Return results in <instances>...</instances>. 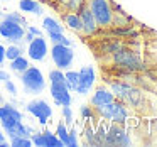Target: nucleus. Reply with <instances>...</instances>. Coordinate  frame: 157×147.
<instances>
[{"label": "nucleus", "instance_id": "1", "mask_svg": "<svg viewBox=\"0 0 157 147\" xmlns=\"http://www.w3.org/2000/svg\"><path fill=\"white\" fill-rule=\"evenodd\" d=\"M86 7L93 14L98 29H110L113 27V19H115V5L112 0H86Z\"/></svg>", "mask_w": 157, "mask_h": 147}, {"label": "nucleus", "instance_id": "2", "mask_svg": "<svg viewBox=\"0 0 157 147\" xmlns=\"http://www.w3.org/2000/svg\"><path fill=\"white\" fill-rule=\"evenodd\" d=\"M95 112L101 120H106V122H110V123H127L132 110H130V106H127L123 102H120V100L115 98L113 102L95 108Z\"/></svg>", "mask_w": 157, "mask_h": 147}, {"label": "nucleus", "instance_id": "3", "mask_svg": "<svg viewBox=\"0 0 157 147\" xmlns=\"http://www.w3.org/2000/svg\"><path fill=\"white\" fill-rule=\"evenodd\" d=\"M110 58H112L113 66H118V68L123 69V71L139 73V71H142V69L145 68V66H144L142 56H140L137 51H133V49H128V48L118 49V51L113 52Z\"/></svg>", "mask_w": 157, "mask_h": 147}, {"label": "nucleus", "instance_id": "4", "mask_svg": "<svg viewBox=\"0 0 157 147\" xmlns=\"http://www.w3.org/2000/svg\"><path fill=\"white\" fill-rule=\"evenodd\" d=\"M21 81L25 93L29 95H39L46 90V78L41 69L36 66H29L24 73H21Z\"/></svg>", "mask_w": 157, "mask_h": 147}, {"label": "nucleus", "instance_id": "5", "mask_svg": "<svg viewBox=\"0 0 157 147\" xmlns=\"http://www.w3.org/2000/svg\"><path fill=\"white\" fill-rule=\"evenodd\" d=\"M51 58L52 63L58 69H69L73 66V61H75V52H73L71 46H63V44H52L51 49Z\"/></svg>", "mask_w": 157, "mask_h": 147}, {"label": "nucleus", "instance_id": "6", "mask_svg": "<svg viewBox=\"0 0 157 147\" xmlns=\"http://www.w3.org/2000/svg\"><path fill=\"white\" fill-rule=\"evenodd\" d=\"M0 36H2L5 41L12 42V44H21V42L24 41L25 29H24V25L17 24V22L4 19V21L0 22Z\"/></svg>", "mask_w": 157, "mask_h": 147}, {"label": "nucleus", "instance_id": "7", "mask_svg": "<svg viewBox=\"0 0 157 147\" xmlns=\"http://www.w3.org/2000/svg\"><path fill=\"white\" fill-rule=\"evenodd\" d=\"M132 140H130L128 132L125 130V123H112L110 129L105 133V145H130Z\"/></svg>", "mask_w": 157, "mask_h": 147}, {"label": "nucleus", "instance_id": "8", "mask_svg": "<svg viewBox=\"0 0 157 147\" xmlns=\"http://www.w3.org/2000/svg\"><path fill=\"white\" fill-rule=\"evenodd\" d=\"M25 110H27L31 115H34L36 118L39 120L41 125H46L48 120L52 117V108L49 106V103L46 102V100H41V98H36V100H32V102H29L27 106H25Z\"/></svg>", "mask_w": 157, "mask_h": 147}, {"label": "nucleus", "instance_id": "9", "mask_svg": "<svg viewBox=\"0 0 157 147\" xmlns=\"http://www.w3.org/2000/svg\"><path fill=\"white\" fill-rule=\"evenodd\" d=\"M22 122V113L19 112L15 106L9 105V103H5V105H0V123H2V129H4V132L7 129H10V127L17 125V123Z\"/></svg>", "mask_w": 157, "mask_h": 147}, {"label": "nucleus", "instance_id": "10", "mask_svg": "<svg viewBox=\"0 0 157 147\" xmlns=\"http://www.w3.org/2000/svg\"><path fill=\"white\" fill-rule=\"evenodd\" d=\"M78 73H79V83L76 86V93H79V95H88L91 91V88L95 86V81H96L95 69L91 66H83Z\"/></svg>", "mask_w": 157, "mask_h": 147}, {"label": "nucleus", "instance_id": "11", "mask_svg": "<svg viewBox=\"0 0 157 147\" xmlns=\"http://www.w3.org/2000/svg\"><path fill=\"white\" fill-rule=\"evenodd\" d=\"M27 56L32 61H44L48 56V42L42 36L34 37L31 42H27Z\"/></svg>", "mask_w": 157, "mask_h": 147}, {"label": "nucleus", "instance_id": "12", "mask_svg": "<svg viewBox=\"0 0 157 147\" xmlns=\"http://www.w3.org/2000/svg\"><path fill=\"white\" fill-rule=\"evenodd\" d=\"M78 15L81 19V25H83V37H91V36H95L100 31L98 24H96L93 14L90 12V9L86 7V4L78 10Z\"/></svg>", "mask_w": 157, "mask_h": 147}, {"label": "nucleus", "instance_id": "13", "mask_svg": "<svg viewBox=\"0 0 157 147\" xmlns=\"http://www.w3.org/2000/svg\"><path fill=\"white\" fill-rule=\"evenodd\" d=\"M49 93H51L52 100L58 106H66L71 105L73 98H71V91L68 90V86L63 83H51L49 86Z\"/></svg>", "mask_w": 157, "mask_h": 147}, {"label": "nucleus", "instance_id": "14", "mask_svg": "<svg viewBox=\"0 0 157 147\" xmlns=\"http://www.w3.org/2000/svg\"><path fill=\"white\" fill-rule=\"evenodd\" d=\"M113 100H115V95L112 93V90L105 88V86H100V88L95 90V93H93L91 98H90V105H91L93 108H98V106L106 105V103L113 102Z\"/></svg>", "mask_w": 157, "mask_h": 147}, {"label": "nucleus", "instance_id": "15", "mask_svg": "<svg viewBox=\"0 0 157 147\" xmlns=\"http://www.w3.org/2000/svg\"><path fill=\"white\" fill-rule=\"evenodd\" d=\"M51 2L59 10V14H64V12H78L86 0H51Z\"/></svg>", "mask_w": 157, "mask_h": 147}, {"label": "nucleus", "instance_id": "16", "mask_svg": "<svg viewBox=\"0 0 157 147\" xmlns=\"http://www.w3.org/2000/svg\"><path fill=\"white\" fill-rule=\"evenodd\" d=\"M61 17H63L64 25L69 31L83 36V25H81V19H79L78 12H64V14H61Z\"/></svg>", "mask_w": 157, "mask_h": 147}, {"label": "nucleus", "instance_id": "17", "mask_svg": "<svg viewBox=\"0 0 157 147\" xmlns=\"http://www.w3.org/2000/svg\"><path fill=\"white\" fill-rule=\"evenodd\" d=\"M19 9H21V12H25V14H34V15L42 14V7L37 0H21Z\"/></svg>", "mask_w": 157, "mask_h": 147}, {"label": "nucleus", "instance_id": "18", "mask_svg": "<svg viewBox=\"0 0 157 147\" xmlns=\"http://www.w3.org/2000/svg\"><path fill=\"white\" fill-rule=\"evenodd\" d=\"M32 132H34V130H32L31 127L24 125L22 122L5 130V133H7V135L10 137V139H12V137H31V135H32Z\"/></svg>", "mask_w": 157, "mask_h": 147}, {"label": "nucleus", "instance_id": "19", "mask_svg": "<svg viewBox=\"0 0 157 147\" xmlns=\"http://www.w3.org/2000/svg\"><path fill=\"white\" fill-rule=\"evenodd\" d=\"M42 27L46 32H64V25L54 17H44L42 19Z\"/></svg>", "mask_w": 157, "mask_h": 147}, {"label": "nucleus", "instance_id": "20", "mask_svg": "<svg viewBox=\"0 0 157 147\" xmlns=\"http://www.w3.org/2000/svg\"><path fill=\"white\" fill-rule=\"evenodd\" d=\"M64 79H66V86H68L69 91H76V86L79 83V73L73 71L71 68L64 71Z\"/></svg>", "mask_w": 157, "mask_h": 147}, {"label": "nucleus", "instance_id": "21", "mask_svg": "<svg viewBox=\"0 0 157 147\" xmlns=\"http://www.w3.org/2000/svg\"><path fill=\"white\" fill-rule=\"evenodd\" d=\"M29 66H31V64H29V59L24 58V56H19V58H15V59H12V61H10V71L21 75V73H24Z\"/></svg>", "mask_w": 157, "mask_h": 147}, {"label": "nucleus", "instance_id": "22", "mask_svg": "<svg viewBox=\"0 0 157 147\" xmlns=\"http://www.w3.org/2000/svg\"><path fill=\"white\" fill-rule=\"evenodd\" d=\"M42 133V140H44V147H63V142L58 139V135L49 130H44Z\"/></svg>", "mask_w": 157, "mask_h": 147}, {"label": "nucleus", "instance_id": "23", "mask_svg": "<svg viewBox=\"0 0 157 147\" xmlns=\"http://www.w3.org/2000/svg\"><path fill=\"white\" fill-rule=\"evenodd\" d=\"M122 48H125V44L115 39V41H110V42H106V44H103L101 46V52L106 54V56H112L113 52H117L118 49H122Z\"/></svg>", "mask_w": 157, "mask_h": 147}, {"label": "nucleus", "instance_id": "24", "mask_svg": "<svg viewBox=\"0 0 157 147\" xmlns=\"http://www.w3.org/2000/svg\"><path fill=\"white\" fill-rule=\"evenodd\" d=\"M22 52H24V49H22L21 44H10L9 48H5V59L12 61V59L22 56Z\"/></svg>", "mask_w": 157, "mask_h": 147}, {"label": "nucleus", "instance_id": "25", "mask_svg": "<svg viewBox=\"0 0 157 147\" xmlns=\"http://www.w3.org/2000/svg\"><path fill=\"white\" fill-rule=\"evenodd\" d=\"M56 135H58V139L63 142V145L68 147V139H69V130L68 127H66L64 122H59L58 127H56Z\"/></svg>", "mask_w": 157, "mask_h": 147}, {"label": "nucleus", "instance_id": "26", "mask_svg": "<svg viewBox=\"0 0 157 147\" xmlns=\"http://www.w3.org/2000/svg\"><path fill=\"white\" fill-rule=\"evenodd\" d=\"M49 36V41L52 42V44H63V46H71V41H69L68 37H66L63 32H48Z\"/></svg>", "mask_w": 157, "mask_h": 147}, {"label": "nucleus", "instance_id": "27", "mask_svg": "<svg viewBox=\"0 0 157 147\" xmlns=\"http://www.w3.org/2000/svg\"><path fill=\"white\" fill-rule=\"evenodd\" d=\"M49 83H63V85H66L63 69H58V68L51 69V71H49Z\"/></svg>", "mask_w": 157, "mask_h": 147}, {"label": "nucleus", "instance_id": "28", "mask_svg": "<svg viewBox=\"0 0 157 147\" xmlns=\"http://www.w3.org/2000/svg\"><path fill=\"white\" fill-rule=\"evenodd\" d=\"M10 145L12 147H31L32 140H31V137H12Z\"/></svg>", "mask_w": 157, "mask_h": 147}, {"label": "nucleus", "instance_id": "29", "mask_svg": "<svg viewBox=\"0 0 157 147\" xmlns=\"http://www.w3.org/2000/svg\"><path fill=\"white\" fill-rule=\"evenodd\" d=\"M83 137H85V144H90V145H98V144H96L95 129H91L90 125L85 129V133H83Z\"/></svg>", "mask_w": 157, "mask_h": 147}, {"label": "nucleus", "instance_id": "30", "mask_svg": "<svg viewBox=\"0 0 157 147\" xmlns=\"http://www.w3.org/2000/svg\"><path fill=\"white\" fill-rule=\"evenodd\" d=\"M61 110H63V120H64V123H66V125H73V122H75V117H73L71 106H69V105L61 106Z\"/></svg>", "mask_w": 157, "mask_h": 147}, {"label": "nucleus", "instance_id": "31", "mask_svg": "<svg viewBox=\"0 0 157 147\" xmlns=\"http://www.w3.org/2000/svg\"><path fill=\"white\" fill-rule=\"evenodd\" d=\"M79 113H81V117L83 118H86V120H90V118H95V108H93L91 105H83L81 108H79Z\"/></svg>", "mask_w": 157, "mask_h": 147}, {"label": "nucleus", "instance_id": "32", "mask_svg": "<svg viewBox=\"0 0 157 147\" xmlns=\"http://www.w3.org/2000/svg\"><path fill=\"white\" fill-rule=\"evenodd\" d=\"M4 19H9V21H14V22H17V24H21V25H25L27 22H25V19L22 17L19 12H10V14H7Z\"/></svg>", "mask_w": 157, "mask_h": 147}, {"label": "nucleus", "instance_id": "33", "mask_svg": "<svg viewBox=\"0 0 157 147\" xmlns=\"http://www.w3.org/2000/svg\"><path fill=\"white\" fill-rule=\"evenodd\" d=\"M79 140H78V133H76V129L69 130V139H68V147H78Z\"/></svg>", "mask_w": 157, "mask_h": 147}, {"label": "nucleus", "instance_id": "34", "mask_svg": "<svg viewBox=\"0 0 157 147\" xmlns=\"http://www.w3.org/2000/svg\"><path fill=\"white\" fill-rule=\"evenodd\" d=\"M4 85H5V90H7L10 95H17V88H15V85H14V81H12L10 78L7 79V81H4Z\"/></svg>", "mask_w": 157, "mask_h": 147}, {"label": "nucleus", "instance_id": "35", "mask_svg": "<svg viewBox=\"0 0 157 147\" xmlns=\"http://www.w3.org/2000/svg\"><path fill=\"white\" fill-rule=\"evenodd\" d=\"M25 31H27L29 34H32L34 37H37V36H42V31H41V29H37V27H34V25H29Z\"/></svg>", "mask_w": 157, "mask_h": 147}, {"label": "nucleus", "instance_id": "36", "mask_svg": "<svg viewBox=\"0 0 157 147\" xmlns=\"http://www.w3.org/2000/svg\"><path fill=\"white\" fill-rule=\"evenodd\" d=\"M9 78H10V76H9V73L5 71V69L0 68V81H7Z\"/></svg>", "mask_w": 157, "mask_h": 147}, {"label": "nucleus", "instance_id": "37", "mask_svg": "<svg viewBox=\"0 0 157 147\" xmlns=\"http://www.w3.org/2000/svg\"><path fill=\"white\" fill-rule=\"evenodd\" d=\"M4 61H5V48L0 44V64H4Z\"/></svg>", "mask_w": 157, "mask_h": 147}, {"label": "nucleus", "instance_id": "38", "mask_svg": "<svg viewBox=\"0 0 157 147\" xmlns=\"http://www.w3.org/2000/svg\"><path fill=\"white\" fill-rule=\"evenodd\" d=\"M0 145H7V140H5V132L4 130H0Z\"/></svg>", "mask_w": 157, "mask_h": 147}, {"label": "nucleus", "instance_id": "39", "mask_svg": "<svg viewBox=\"0 0 157 147\" xmlns=\"http://www.w3.org/2000/svg\"><path fill=\"white\" fill-rule=\"evenodd\" d=\"M49 2H51V0H49Z\"/></svg>", "mask_w": 157, "mask_h": 147}]
</instances>
